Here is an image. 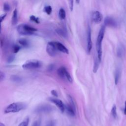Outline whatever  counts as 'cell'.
<instances>
[{
    "label": "cell",
    "instance_id": "1",
    "mask_svg": "<svg viewBox=\"0 0 126 126\" xmlns=\"http://www.w3.org/2000/svg\"><path fill=\"white\" fill-rule=\"evenodd\" d=\"M105 31V26L103 25L100 28L97 37L96 41V50L97 52V57L100 62L101 61L102 51V41L104 36Z\"/></svg>",
    "mask_w": 126,
    "mask_h": 126
},
{
    "label": "cell",
    "instance_id": "2",
    "mask_svg": "<svg viewBox=\"0 0 126 126\" xmlns=\"http://www.w3.org/2000/svg\"><path fill=\"white\" fill-rule=\"evenodd\" d=\"M26 104L22 102H13L8 105L4 109L5 113H15L25 109Z\"/></svg>",
    "mask_w": 126,
    "mask_h": 126
},
{
    "label": "cell",
    "instance_id": "3",
    "mask_svg": "<svg viewBox=\"0 0 126 126\" xmlns=\"http://www.w3.org/2000/svg\"><path fill=\"white\" fill-rule=\"evenodd\" d=\"M41 65L42 63L40 61L37 60H30L22 65V68L25 69H33L40 68Z\"/></svg>",
    "mask_w": 126,
    "mask_h": 126
},
{
    "label": "cell",
    "instance_id": "4",
    "mask_svg": "<svg viewBox=\"0 0 126 126\" xmlns=\"http://www.w3.org/2000/svg\"><path fill=\"white\" fill-rule=\"evenodd\" d=\"M91 29L90 27V26L88 25V28H87V51L88 54H90L92 47H93V42L92 40V37H91Z\"/></svg>",
    "mask_w": 126,
    "mask_h": 126
},
{
    "label": "cell",
    "instance_id": "5",
    "mask_svg": "<svg viewBox=\"0 0 126 126\" xmlns=\"http://www.w3.org/2000/svg\"><path fill=\"white\" fill-rule=\"evenodd\" d=\"M46 52L51 57H55L57 55L58 51L54 45L52 41L49 42L46 46Z\"/></svg>",
    "mask_w": 126,
    "mask_h": 126
},
{
    "label": "cell",
    "instance_id": "6",
    "mask_svg": "<svg viewBox=\"0 0 126 126\" xmlns=\"http://www.w3.org/2000/svg\"><path fill=\"white\" fill-rule=\"evenodd\" d=\"M49 101L54 103L58 108L60 110V111L63 113L65 110V105L63 103L62 101L59 99L56 98H49Z\"/></svg>",
    "mask_w": 126,
    "mask_h": 126
},
{
    "label": "cell",
    "instance_id": "7",
    "mask_svg": "<svg viewBox=\"0 0 126 126\" xmlns=\"http://www.w3.org/2000/svg\"><path fill=\"white\" fill-rule=\"evenodd\" d=\"M104 25L112 28H116L117 26V23L116 21L112 17L107 16L105 18L104 20Z\"/></svg>",
    "mask_w": 126,
    "mask_h": 126
},
{
    "label": "cell",
    "instance_id": "8",
    "mask_svg": "<svg viewBox=\"0 0 126 126\" xmlns=\"http://www.w3.org/2000/svg\"><path fill=\"white\" fill-rule=\"evenodd\" d=\"M52 42L58 51L63 53L64 54H68L69 53L68 50L62 43L58 41H52Z\"/></svg>",
    "mask_w": 126,
    "mask_h": 126
},
{
    "label": "cell",
    "instance_id": "9",
    "mask_svg": "<svg viewBox=\"0 0 126 126\" xmlns=\"http://www.w3.org/2000/svg\"><path fill=\"white\" fill-rule=\"evenodd\" d=\"M92 18L94 22L96 24H99L102 21L103 16L99 11H94L92 13Z\"/></svg>",
    "mask_w": 126,
    "mask_h": 126
},
{
    "label": "cell",
    "instance_id": "10",
    "mask_svg": "<svg viewBox=\"0 0 126 126\" xmlns=\"http://www.w3.org/2000/svg\"><path fill=\"white\" fill-rule=\"evenodd\" d=\"M53 107L49 105H42L37 107L35 110L37 113H47L53 110Z\"/></svg>",
    "mask_w": 126,
    "mask_h": 126
},
{
    "label": "cell",
    "instance_id": "11",
    "mask_svg": "<svg viewBox=\"0 0 126 126\" xmlns=\"http://www.w3.org/2000/svg\"><path fill=\"white\" fill-rule=\"evenodd\" d=\"M17 31L19 34L22 35H30L34 34L27 31L24 27V24H21L18 26L17 27Z\"/></svg>",
    "mask_w": 126,
    "mask_h": 126
},
{
    "label": "cell",
    "instance_id": "12",
    "mask_svg": "<svg viewBox=\"0 0 126 126\" xmlns=\"http://www.w3.org/2000/svg\"><path fill=\"white\" fill-rule=\"evenodd\" d=\"M67 70L64 66H61L57 70L58 75L62 79H65V74Z\"/></svg>",
    "mask_w": 126,
    "mask_h": 126
},
{
    "label": "cell",
    "instance_id": "13",
    "mask_svg": "<svg viewBox=\"0 0 126 126\" xmlns=\"http://www.w3.org/2000/svg\"><path fill=\"white\" fill-rule=\"evenodd\" d=\"M65 110L66 111L67 114L71 116H74L75 114L76 111L69 104L65 105Z\"/></svg>",
    "mask_w": 126,
    "mask_h": 126
},
{
    "label": "cell",
    "instance_id": "14",
    "mask_svg": "<svg viewBox=\"0 0 126 126\" xmlns=\"http://www.w3.org/2000/svg\"><path fill=\"white\" fill-rule=\"evenodd\" d=\"M18 22V12L17 9H15L13 11V15L11 19V23L12 25L14 26L17 24Z\"/></svg>",
    "mask_w": 126,
    "mask_h": 126
},
{
    "label": "cell",
    "instance_id": "15",
    "mask_svg": "<svg viewBox=\"0 0 126 126\" xmlns=\"http://www.w3.org/2000/svg\"><path fill=\"white\" fill-rule=\"evenodd\" d=\"M56 32L58 34L60 35L61 36L64 37V38H66L67 36V33L66 32V31L64 30L63 29H62L61 28H58L56 30Z\"/></svg>",
    "mask_w": 126,
    "mask_h": 126
},
{
    "label": "cell",
    "instance_id": "16",
    "mask_svg": "<svg viewBox=\"0 0 126 126\" xmlns=\"http://www.w3.org/2000/svg\"><path fill=\"white\" fill-rule=\"evenodd\" d=\"M18 43L24 47H27L29 45V41L25 38H20L18 40Z\"/></svg>",
    "mask_w": 126,
    "mask_h": 126
},
{
    "label": "cell",
    "instance_id": "17",
    "mask_svg": "<svg viewBox=\"0 0 126 126\" xmlns=\"http://www.w3.org/2000/svg\"><path fill=\"white\" fill-rule=\"evenodd\" d=\"M100 63V61H99L98 58H96L94 61V66H93V72L94 73H96L98 70V67H99V63Z\"/></svg>",
    "mask_w": 126,
    "mask_h": 126
},
{
    "label": "cell",
    "instance_id": "18",
    "mask_svg": "<svg viewBox=\"0 0 126 126\" xmlns=\"http://www.w3.org/2000/svg\"><path fill=\"white\" fill-rule=\"evenodd\" d=\"M59 17L61 20H64L66 17L65 11L63 8L60 9L59 11Z\"/></svg>",
    "mask_w": 126,
    "mask_h": 126
},
{
    "label": "cell",
    "instance_id": "19",
    "mask_svg": "<svg viewBox=\"0 0 126 126\" xmlns=\"http://www.w3.org/2000/svg\"><path fill=\"white\" fill-rule=\"evenodd\" d=\"M67 99L69 101V104L73 107V108L76 111V107H75V104L74 103V101L73 100V98L71 97L70 95H67Z\"/></svg>",
    "mask_w": 126,
    "mask_h": 126
},
{
    "label": "cell",
    "instance_id": "20",
    "mask_svg": "<svg viewBox=\"0 0 126 126\" xmlns=\"http://www.w3.org/2000/svg\"><path fill=\"white\" fill-rule=\"evenodd\" d=\"M44 11L48 15H50L52 12V8L50 5H47L44 7Z\"/></svg>",
    "mask_w": 126,
    "mask_h": 126
},
{
    "label": "cell",
    "instance_id": "21",
    "mask_svg": "<svg viewBox=\"0 0 126 126\" xmlns=\"http://www.w3.org/2000/svg\"><path fill=\"white\" fill-rule=\"evenodd\" d=\"M11 80L15 82H20L22 81V78L17 75H12L10 77Z\"/></svg>",
    "mask_w": 126,
    "mask_h": 126
},
{
    "label": "cell",
    "instance_id": "22",
    "mask_svg": "<svg viewBox=\"0 0 126 126\" xmlns=\"http://www.w3.org/2000/svg\"><path fill=\"white\" fill-rule=\"evenodd\" d=\"M120 71L119 69L116 70L115 72V83L116 85H117L119 82V80L120 78Z\"/></svg>",
    "mask_w": 126,
    "mask_h": 126
},
{
    "label": "cell",
    "instance_id": "23",
    "mask_svg": "<svg viewBox=\"0 0 126 126\" xmlns=\"http://www.w3.org/2000/svg\"><path fill=\"white\" fill-rule=\"evenodd\" d=\"M30 19L31 21L34 22L36 24H39L40 23L39 18L35 16L34 15H31L30 16Z\"/></svg>",
    "mask_w": 126,
    "mask_h": 126
},
{
    "label": "cell",
    "instance_id": "24",
    "mask_svg": "<svg viewBox=\"0 0 126 126\" xmlns=\"http://www.w3.org/2000/svg\"><path fill=\"white\" fill-rule=\"evenodd\" d=\"M29 123V117H27L18 126H28V124Z\"/></svg>",
    "mask_w": 126,
    "mask_h": 126
},
{
    "label": "cell",
    "instance_id": "25",
    "mask_svg": "<svg viewBox=\"0 0 126 126\" xmlns=\"http://www.w3.org/2000/svg\"><path fill=\"white\" fill-rule=\"evenodd\" d=\"M111 115L113 118H116L117 117V112H116V106L114 104L111 109Z\"/></svg>",
    "mask_w": 126,
    "mask_h": 126
},
{
    "label": "cell",
    "instance_id": "26",
    "mask_svg": "<svg viewBox=\"0 0 126 126\" xmlns=\"http://www.w3.org/2000/svg\"><path fill=\"white\" fill-rule=\"evenodd\" d=\"M3 10L6 12H9L10 10V6L9 4L7 2H4L3 3Z\"/></svg>",
    "mask_w": 126,
    "mask_h": 126
},
{
    "label": "cell",
    "instance_id": "27",
    "mask_svg": "<svg viewBox=\"0 0 126 126\" xmlns=\"http://www.w3.org/2000/svg\"><path fill=\"white\" fill-rule=\"evenodd\" d=\"M21 47L17 45V44H15L12 46V50H13V52L14 53H17L19 52V51L20 50Z\"/></svg>",
    "mask_w": 126,
    "mask_h": 126
},
{
    "label": "cell",
    "instance_id": "28",
    "mask_svg": "<svg viewBox=\"0 0 126 126\" xmlns=\"http://www.w3.org/2000/svg\"><path fill=\"white\" fill-rule=\"evenodd\" d=\"M123 48L122 46H120L118 47V49H117V55L121 57H122V56L123 54V52H124V50H123Z\"/></svg>",
    "mask_w": 126,
    "mask_h": 126
},
{
    "label": "cell",
    "instance_id": "29",
    "mask_svg": "<svg viewBox=\"0 0 126 126\" xmlns=\"http://www.w3.org/2000/svg\"><path fill=\"white\" fill-rule=\"evenodd\" d=\"M65 79L67 80V81L70 82V83H72V78H71L70 74L69 73V72L67 71L66 72V74H65Z\"/></svg>",
    "mask_w": 126,
    "mask_h": 126
},
{
    "label": "cell",
    "instance_id": "30",
    "mask_svg": "<svg viewBox=\"0 0 126 126\" xmlns=\"http://www.w3.org/2000/svg\"><path fill=\"white\" fill-rule=\"evenodd\" d=\"M15 58V56L14 55H10L9 56L7 59V62L8 63H10L12 62Z\"/></svg>",
    "mask_w": 126,
    "mask_h": 126
},
{
    "label": "cell",
    "instance_id": "31",
    "mask_svg": "<svg viewBox=\"0 0 126 126\" xmlns=\"http://www.w3.org/2000/svg\"><path fill=\"white\" fill-rule=\"evenodd\" d=\"M69 6L71 11H72L73 8V0H69Z\"/></svg>",
    "mask_w": 126,
    "mask_h": 126
},
{
    "label": "cell",
    "instance_id": "32",
    "mask_svg": "<svg viewBox=\"0 0 126 126\" xmlns=\"http://www.w3.org/2000/svg\"><path fill=\"white\" fill-rule=\"evenodd\" d=\"M41 125V121L40 120H38L35 121L32 126H40Z\"/></svg>",
    "mask_w": 126,
    "mask_h": 126
},
{
    "label": "cell",
    "instance_id": "33",
    "mask_svg": "<svg viewBox=\"0 0 126 126\" xmlns=\"http://www.w3.org/2000/svg\"><path fill=\"white\" fill-rule=\"evenodd\" d=\"M5 74L4 72H2V71H0V80L1 81H2L5 78Z\"/></svg>",
    "mask_w": 126,
    "mask_h": 126
},
{
    "label": "cell",
    "instance_id": "34",
    "mask_svg": "<svg viewBox=\"0 0 126 126\" xmlns=\"http://www.w3.org/2000/svg\"><path fill=\"white\" fill-rule=\"evenodd\" d=\"M51 94L54 96H55V97H57L58 96V93L55 90H53L51 91Z\"/></svg>",
    "mask_w": 126,
    "mask_h": 126
},
{
    "label": "cell",
    "instance_id": "35",
    "mask_svg": "<svg viewBox=\"0 0 126 126\" xmlns=\"http://www.w3.org/2000/svg\"><path fill=\"white\" fill-rule=\"evenodd\" d=\"M7 15V14L6 13H4V14H3L2 15H1L0 16V23H2V21L4 20L5 18L6 17Z\"/></svg>",
    "mask_w": 126,
    "mask_h": 126
},
{
    "label": "cell",
    "instance_id": "36",
    "mask_svg": "<svg viewBox=\"0 0 126 126\" xmlns=\"http://www.w3.org/2000/svg\"><path fill=\"white\" fill-rule=\"evenodd\" d=\"M54 68V64H50L49 66H48V70L49 71H51L53 70Z\"/></svg>",
    "mask_w": 126,
    "mask_h": 126
},
{
    "label": "cell",
    "instance_id": "37",
    "mask_svg": "<svg viewBox=\"0 0 126 126\" xmlns=\"http://www.w3.org/2000/svg\"><path fill=\"white\" fill-rule=\"evenodd\" d=\"M46 126H54V123L52 121L48 123Z\"/></svg>",
    "mask_w": 126,
    "mask_h": 126
},
{
    "label": "cell",
    "instance_id": "38",
    "mask_svg": "<svg viewBox=\"0 0 126 126\" xmlns=\"http://www.w3.org/2000/svg\"><path fill=\"white\" fill-rule=\"evenodd\" d=\"M124 114L126 115V100L125 101V107L124 109Z\"/></svg>",
    "mask_w": 126,
    "mask_h": 126
},
{
    "label": "cell",
    "instance_id": "39",
    "mask_svg": "<svg viewBox=\"0 0 126 126\" xmlns=\"http://www.w3.org/2000/svg\"><path fill=\"white\" fill-rule=\"evenodd\" d=\"M0 126H5V125H4V124L3 123L0 122Z\"/></svg>",
    "mask_w": 126,
    "mask_h": 126
},
{
    "label": "cell",
    "instance_id": "40",
    "mask_svg": "<svg viewBox=\"0 0 126 126\" xmlns=\"http://www.w3.org/2000/svg\"><path fill=\"white\" fill-rule=\"evenodd\" d=\"M75 1H76V3L79 4V3H80V0H75Z\"/></svg>",
    "mask_w": 126,
    "mask_h": 126
}]
</instances>
